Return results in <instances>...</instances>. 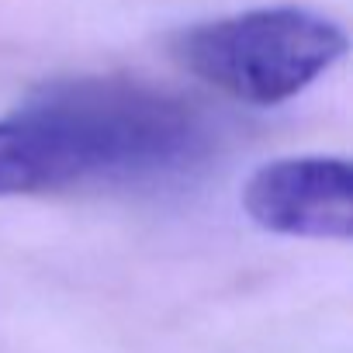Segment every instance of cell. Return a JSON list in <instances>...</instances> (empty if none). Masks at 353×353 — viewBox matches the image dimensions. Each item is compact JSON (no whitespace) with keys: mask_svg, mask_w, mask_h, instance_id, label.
Returning <instances> with one entry per match:
<instances>
[{"mask_svg":"<svg viewBox=\"0 0 353 353\" xmlns=\"http://www.w3.org/2000/svg\"><path fill=\"white\" fill-rule=\"evenodd\" d=\"M201 145L198 114L156 87L59 80L0 118V198L166 176L194 163Z\"/></svg>","mask_w":353,"mask_h":353,"instance_id":"obj_1","label":"cell"},{"mask_svg":"<svg viewBox=\"0 0 353 353\" xmlns=\"http://www.w3.org/2000/svg\"><path fill=\"white\" fill-rule=\"evenodd\" d=\"M346 52V32L308 8H256L176 32L170 56L232 101L270 108L315 83Z\"/></svg>","mask_w":353,"mask_h":353,"instance_id":"obj_2","label":"cell"},{"mask_svg":"<svg viewBox=\"0 0 353 353\" xmlns=\"http://www.w3.org/2000/svg\"><path fill=\"white\" fill-rule=\"evenodd\" d=\"M246 215L277 236H353V170L343 156H284L263 163L243 188Z\"/></svg>","mask_w":353,"mask_h":353,"instance_id":"obj_3","label":"cell"}]
</instances>
